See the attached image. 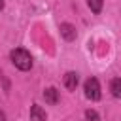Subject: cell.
<instances>
[{
    "mask_svg": "<svg viewBox=\"0 0 121 121\" xmlns=\"http://www.w3.org/2000/svg\"><path fill=\"white\" fill-rule=\"evenodd\" d=\"M11 62L19 70H30L32 68V57H30V53L26 49H21V47H17V49L11 51Z\"/></svg>",
    "mask_w": 121,
    "mask_h": 121,
    "instance_id": "6da1fadb",
    "label": "cell"
},
{
    "mask_svg": "<svg viewBox=\"0 0 121 121\" xmlns=\"http://www.w3.org/2000/svg\"><path fill=\"white\" fill-rule=\"evenodd\" d=\"M85 96L91 98V100H98L100 98V85H98V79L96 78H89L85 81Z\"/></svg>",
    "mask_w": 121,
    "mask_h": 121,
    "instance_id": "7a4b0ae2",
    "label": "cell"
},
{
    "mask_svg": "<svg viewBox=\"0 0 121 121\" xmlns=\"http://www.w3.org/2000/svg\"><path fill=\"white\" fill-rule=\"evenodd\" d=\"M60 34L64 36V40H68V42H72V40H76V28L70 25V23H62L60 25Z\"/></svg>",
    "mask_w": 121,
    "mask_h": 121,
    "instance_id": "3957f363",
    "label": "cell"
},
{
    "mask_svg": "<svg viewBox=\"0 0 121 121\" xmlns=\"http://www.w3.org/2000/svg\"><path fill=\"white\" fill-rule=\"evenodd\" d=\"M45 110L42 108V106H38V104H34L32 108H30V119L32 121H45Z\"/></svg>",
    "mask_w": 121,
    "mask_h": 121,
    "instance_id": "277c9868",
    "label": "cell"
},
{
    "mask_svg": "<svg viewBox=\"0 0 121 121\" xmlns=\"http://www.w3.org/2000/svg\"><path fill=\"white\" fill-rule=\"evenodd\" d=\"M64 87L70 89V91H74L78 87V74L76 72H66V76H64Z\"/></svg>",
    "mask_w": 121,
    "mask_h": 121,
    "instance_id": "5b68a950",
    "label": "cell"
},
{
    "mask_svg": "<svg viewBox=\"0 0 121 121\" xmlns=\"http://www.w3.org/2000/svg\"><path fill=\"white\" fill-rule=\"evenodd\" d=\"M43 98H45V102H47V104H57V102H59V93H57V89H55V87L45 89Z\"/></svg>",
    "mask_w": 121,
    "mask_h": 121,
    "instance_id": "8992f818",
    "label": "cell"
},
{
    "mask_svg": "<svg viewBox=\"0 0 121 121\" xmlns=\"http://www.w3.org/2000/svg\"><path fill=\"white\" fill-rule=\"evenodd\" d=\"M110 91H112V95H113L115 98H121V78L112 79V83H110Z\"/></svg>",
    "mask_w": 121,
    "mask_h": 121,
    "instance_id": "52a82bcc",
    "label": "cell"
},
{
    "mask_svg": "<svg viewBox=\"0 0 121 121\" xmlns=\"http://www.w3.org/2000/svg\"><path fill=\"white\" fill-rule=\"evenodd\" d=\"M87 4H89V8H91V11L100 13V11H102V4H104V0H87Z\"/></svg>",
    "mask_w": 121,
    "mask_h": 121,
    "instance_id": "ba28073f",
    "label": "cell"
},
{
    "mask_svg": "<svg viewBox=\"0 0 121 121\" xmlns=\"http://www.w3.org/2000/svg\"><path fill=\"white\" fill-rule=\"evenodd\" d=\"M85 119L87 121H100V117H98V113L95 110H87L85 112Z\"/></svg>",
    "mask_w": 121,
    "mask_h": 121,
    "instance_id": "9c48e42d",
    "label": "cell"
},
{
    "mask_svg": "<svg viewBox=\"0 0 121 121\" xmlns=\"http://www.w3.org/2000/svg\"><path fill=\"white\" fill-rule=\"evenodd\" d=\"M0 121H6V113L4 112H0Z\"/></svg>",
    "mask_w": 121,
    "mask_h": 121,
    "instance_id": "30bf717a",
    "label": "cell"
},
{
    "mask_svg": "<svg viewBox=\"0 0 121 121\" xmlns=\"http://www.w3.org/2000/svg\"><path fill=\"white\" fill-rule=\"evenodd\" d=\"M2 8H4V0H0V9H2Z\"/></svg>",
    "mask_w": 121,
    "mask_h": 121,
    "instance_id": "8fae6325",
    "label": "cell"
}]
</instances>
